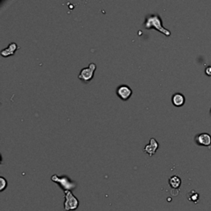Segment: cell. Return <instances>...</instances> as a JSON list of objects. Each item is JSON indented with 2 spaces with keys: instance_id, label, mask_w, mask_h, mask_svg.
<instances>
[{
  "instance_id": "6da1fadb",
  "label": "cell",
  "mask_w": 211,
  "mask_h": 211,
  "mask_svg": "<svg viewBox=\"0 0 211 211\" xmlns=\"http://www.w3.org/2000/svg\"><path fill=\"white\" fill-rule=\"evenodd\" d=\"M144 26L146 29H155L158 31L159 32L165 35L166 36H171V31L165 28L163 26V21L159 15L158 14H150L145 17V21L144 23Z\"/></svg>"
},
{
  "instance_id": "7a4b0ae2",
  "label": "cell",
  "mask_w": 211,
  "mask_h": 211,
  "mask_svg": "<svg viewBox=\"0 0 211 211\" xmlns=\"http://www.w3.org/2000/svg\"><path fill=\"white\" fill-rule=\"evenodd\" d=\"M51 181L57 183L65 191L73 190L77 186V184L74 181H71L69 177L66 176L59 177L58 175H53L51 177Z\"/></svg>"
},
{
  "instance_id": "3957f363",
  "label": "cell",
  "mask_w": 211,
  "mask_h": 211,
  "mask_svg": "<svg viewBox=\"0 0 211 211\" xmlns=\"http://www.w3.org/2000/svg\"><path fill=\"white\" fill-rule=\"evenodd\" d=\"M79 205L78 200L70 190L65 191V203H64V210L65 211L76 210Z\"/></svg>"
},
{
  "instance_id": "277c9868",
  "label": "cell",
  "mask_w": 211,
  "mask_h": 211,
  "mask_svg": "<svg viewBox=\"0 0 211 211\" xmlns=\"http://www.w3.org/2000/svg\"><path fill=\"white\" fill-rule=\"evenodd\" d=\"M97 69V65L94 63H91L87 68H83L78 74V78L85 83L89 82L94 77V73Z\"/></svg>"
},
{
  "instance_id": "5b68a950",
  "label": "cell",
  "mask_w": 211,
  "mask_h": 211,
  "mask_svg": "<svg viewBox=\"0 0 211 211\" xmlns=\"http://www.w3.org/2000/svg\"><path fill=\"white\" fill-rule=\"evenodd\" d=\"M195 143L198 146L211 147V135L208 133H201L195 135Z\"/></svg>"
},
{
  "instance_id": "8992f818",
  "label": "cell",
  "mask_w": 211,
  "mask_h": 211,
  "mask_svg": "<svg viewBox=\"0 0 211 211\" xmlns=\"http://www.w3.org/2000/svg\"><path fill=\"white\" fill-rule=\"evenodd\" d=\"M133 94V91L128 85L122 84L117 87V95L122 101H127Z\"/></svg>"
},
{
  "instance_id": "52a82bcc",
  "label": "cell",
  "mask_w": 211,
  "mask_h": 211,
  "mask_svg": "<svg viewBox=\"0 0 211 211\" xmlns=\"http://www.w3.org/2000/svg\"><path fill=\"white\" fill-rule=\"evenodd\" d=\"M158 148H159V144H158V142L154 138H152L150 139L149 143L144 148V152L148 153V154L151 157V156L155 154L156 151H157V149H158Z\"/></svg>"
},
{
  "instance_id": "ba28073f",
  "label": "cell",
  "mask_w": 211,
  "mask_h": 211,
  "mask_svg": "<svg viewBox=\"0 0 211 211\" xmlns=\"http://www.w3.org/2000/svg\"><path fill=\"white\" fill-rule=\"evenodd\" d=\"M18 49H19V46L17 45V44L15 42H12V43L9 44V45L7 46V48H5V49L1 50V55L4 56V57L12 56L15 54L16 50Z\"/></svg>"
},
{
  "instance_id": "9c48e42d",
  "label": "cell",
  "mask_w": 211,
  "mask_h": 211,
  "mask_svg": "<svg viewBox=\"0 0 211 211\" xmlns=\"http://www.w3.org/2000/svg\"><path fill=\"white\" fill-rule=\"evenodd\" d=\"M172 102L173 106H175L177 107H181L185 102V96L180 92L174 93L172 97Z\"/></svg>"
},
{
  "instance_id": "30bf717a",
  "label": "cell",
  "mask_w": 211,
  "mask_h": 211,
  "mask_svg": "<svg viewBox=\"0 0 211 211\" xmlns=\"http://www.w3.org/2000/svg\"><path fill=\"white\" fill-rule=\"evenodd\" d=\"M168 183H169V185L172 187V189L178 190L181 185V179L178 176L174 175V176H172L169 178Z\"/></svg>"
},
{
  "instance_id": "8fae6325",
  "label": "cell",
  "mask_w": 211,
  "mask_h": 211,
  "mask_svg": "<svg viewBox=\"0 0 211 211\" xmlns=\"http://www.w3.org/2000/svg\"><path fill=\"white\" fill-rule=\"evenodd\" d=\"M187 199L191 202L197 203L199 199H200V195L195 190H191L187 194Z\"/></svg>"
},
{
  "instance_id": "7c38bea8",
  "label": "cell",
  "mask_w": 211,
  "mask_h": 211,
  "mask_svg": "<svg viewBox=\"0 0 211 211\" xmlns=\"http://www.w3.org/2000/svg\"><path fill=\"white\" fill-rule=\"evenodd\" d=\"M0 183H1L0 190H1V191H4V190L7 188V186H8V181H7V180L5 179L4 177H0Z\"/></svg>"
},
{
  "instance_id": "4fadbf2b",
  "label": "cell",
  "mask_w": 211,
  "mask_h": 211,
  "mask_svg": "<svg viewBox=\"0 0 211 211\" xmlns=\"http://www.w3.org/2000/svg\"><path fill=\"white\" fill-rule=\"evenodd\" d=\"M205 74H206L207 76L211 77V65H210V66H208V67L205 68Z\"/></svg>"
},
{
  "instance_id": "5bb4252c",
  "label": "cell",
  "mask_w": 211,
  "mask_h": 211,
  "mask_svg": "<svg viewBox=\"0 0 211 211\" xmlns=\"http://www.w3.org/2000/svg\"><path fill=\"white\" fill-rule=\"evenodd\" d=\"M210 116H211V108H210Z\"/></svg>"
}]
</instances>
